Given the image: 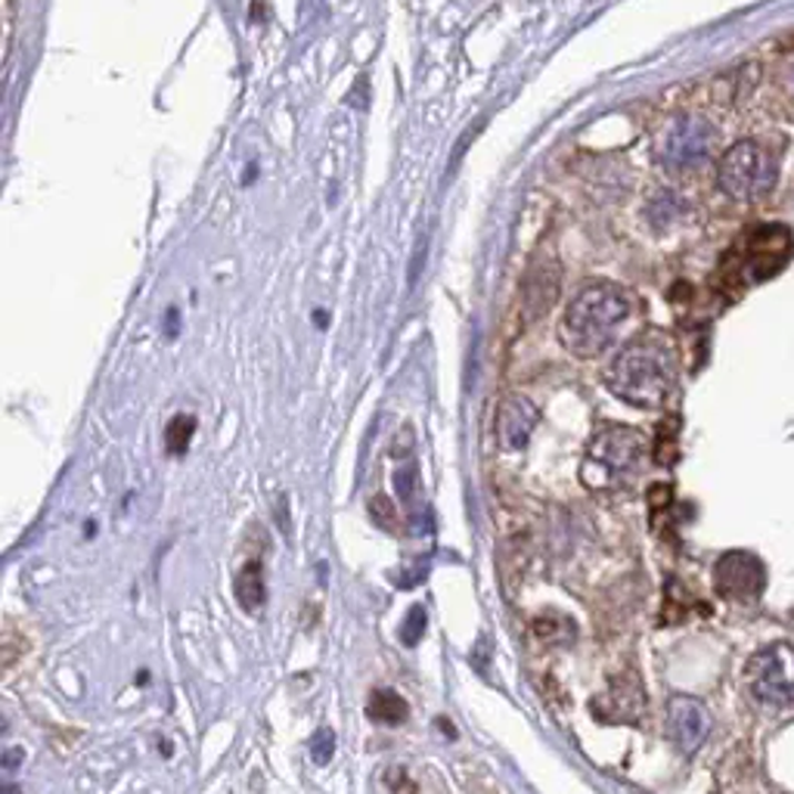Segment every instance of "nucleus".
<instances>
[{"mask_svg":"<svg viewBox=\"0 0 794 794\" xmlns=\"http://www.w3.org/2000/svg\"><path fill=\"white\" fill-rule=\"evenodd\" d=\"M556 298H559V264L543 258L535 261L525 276V286H521L525 320H540L543 314H550Z\"/></svg>","mask_w":794,"mask_h":794,"instance_id":"obj_11","label":"nucleus"},{"mask_svg":"<svg viewBox=\"0 0 794 794\" xmlns=\"http://www.w3.org/2000/svg\"><path fill=\"white\" fill-rule=\"evenodd\" d=\"M7 794H19V792H16V788H10V792H7Z\"/></svg>","mask_w":794,"mask_h":794,"instance_id":"obj_21","label":"nucleus"},{"mask_svg":"<svg viewBox=\"0 0 794 794\" xmlns=\"http://www.w3.org/2000/svg\"><path fill=\"white\" fill-rule=\"evenodd\" d=\"M193 435H196V419L193 416H177V419H171L169 431H165V441H169V450L174 457H184L186 447L193 441Z\"/></svg>","mask_w":794,"mask_h":794,"instance_id":"obj_14","label":"nucleus"},{"mask_svg":"<svg viewBox=\"0 0 794 794\" xmlns=\"http://www.w3.org/2000/svg\"><path fill=\"white\" fill-rule=\"evenodd\" d=\"M714 590L730 602H757L766 590L764 562L745 550L723 552L714 566Z\"/></svg>","mask_w":794,"mask_h":794,"instance_id":"obj_8","label":"nucleus"},{"mask_svg":"<svg viewBox=\"0 0 794 794\" xmlns=\"http://www.w3.org/2000/svg\"><path fill=\"white\" fill-rule=\"evenodd\" d=\"M668 733L683 754H695L711 733V711L692 695H673L668 702Z\"/></svg>","mask_w":794,"mask_h":794,"instance_id":"obj_9","label":"nucleus"},{"mask_svg":"<svg viewBox=\"0 0 794 794\" xmlns=\"http://www.w3.org/2000/svg\"><path fill=\"white\" fill-rule=\"evenodd\" d=\"M535 633L540 637L543 642H568L574 640V624L568 621V618H547V614H540L535 621Z\"/></svg>","mask_w":794,"mask_h":794,"instance_id":"obj_15","label":"nucleus"},{"mask_svg":"<svg viewBox=\"0 0 794 794\" xmlns=\"http://www.w3.org/2000/svg\"><path fill=\"white\" fill-rule=\"evenodd\" d=\"M630 314H633L630 292L609 279H596V283H587L566 307L559 323V338L574 357L593 360L614 345Z\"/></svg>","mask_w":794,"mask_h":794,"instance_id":"obj_2","label":"nucleus"},{"mask_svg":"<svg viewBox=\"0 0 794 794\" xmlns=\"http://www.w3.org/2000/svg\"><path fill=\"white\" fill-rule=\"evenodd\" d=\"M333 754H336V733H333V730H317L314 739H311V757H314V764H329Z\"/></svg>","mask_w":794,"mask_h":794,"instance_id":"obj_19","label":"nucleus"},{"mask_svg":"<svg viewBox=\"0 0 794 794\" xmlns=\"http://www.w3.org/2000/svg\"><path fill=\"white\" fill-rule=\"evenodd\" d=\"M794 252V236L792 230L782 227V224H766V227H757L745 240V248L735 252V274H739V283H757V279H766L773 276L776 271H782Z\"/></svg>","mask_w":794,"mask_h":794,"instance_id":"obj_7","label":"nucleus"},{"mask_svg":"<svg viewBox=\"0 0 794 794\" xmlns=\"http://www.w3.org/2000/svg\"><path fill=\"white\" fill-rule=\"evenodd\" d=\"M395 488L400 503L416 506V497H419V478H416V469L413 466H404L395 472Z\"/></svg>","mask_w":794,"mask_h":794,"instance_id":"obj_18","label":"nucleus"},{"mask_svg":"<svg viewBox=\"0 0 794 794\" xmlns=\"http://www.w3.org/2000/svg\"><path fill=\"white\" fill-rule=\"evenodd\" d=\"M236 599L243 611H258L267 599V587H264V571L258 562H248L243 571L236 574Z\"/></svg>","mask_w":794,"mask_h":794,"instance_id":"obj_13","label":"nucleus"},{"mask_svg":"<svg viewBox=\"0 0 794 794\" xmlns=\"http://www.w3.org/2000/svg\"><path fill=\"white\" fill-rule=\"evenodd\" d=\"M605 385L630 407L658 410L668 404L676 385V348L661 333L633 338L605 369Z\"/></svg>","mask_w":794,"mask_h":794,"instance_id":"obj_1","label":"nucleus"},{"mask_svg":"<svg viewBox=\"0 0 794 794\" xmlns=\"http://www.w3.org/2000/svg\"><path fill=\"white\" fill-rule=\"evenodd\" d=\"M745 689L766 711L794 708V649L788 642L766 645L745 664Z\"/></svg>","mask_w":794,"mask_h":794,"instance_id":"obj_6","label":"nucleus"},{"mask_svg":"<svg viewBox=\"0 0 794 794\" xmlns=\"http://www.w3.org/2000/svg\"><path fill=\"white\" fill-rule=\"evenodd\" d=\"M367 714L369 720H376V723L397 726V723H404V720L410 717V704L404 702L395 689H379V692H373V699H369Z\"/></svg>","mask_w":794,"mask_h":794,"instance_id":"obj_12","label":"nucleus"},{"mask_svg":"<svg viewBox=\"0 0 794 794\" xmlns=\"http://www.w3.org/2000/svg\"><path fill=\"white\" fill-rule=\"evenodd\" d=\"M423 633H426V609L413 605L407 611V618H404V624H400V642L404 645H416V642L423 640Z\"/></svg>","mask_w":794,"mask_h":794,"instance_id":"obj_17","label":"nucleus"},{"mask_svg":"<svg viewBox=\"0 0 794 794\" xmlns=\"http://www.w3.org/2000/svg\"><path fill=\"white\" fill-rule=\"evenodd\" d=\"M717 128L699 115H673L661 124L655 138V155L661 169L673 174L702 171L717 153Z\"/></svg>","mask_w":794,"mask_h":794,"instance_id":"obj_4","label":"nucleus"},{"mask_svg":"<svg viewBox=\"0 0 794 794\" xmlns=\"http://www.w3.org/2000/svg\"><path fill=\"white\" fill-rule=\"evenodd\" d=\"M649 441L640 431L624 426L602 428L590 441V450L583 457L581 478L590 490H618L630 478H637L642 459H645Z\"/></svg>","mask_w":794,"mask_h":794,"instance_id":"obj_3","label":"nucleus"},{"mask_svg":"<svg viewBox=\"0 0 794 794\" xmlns=\"http://www.w3.org/2000/svg\"><path fill=\"white\" fill-rule=\"evenodd\" d=\"M540 426V410L531 397L506 395L497 407V441L506 454H519L521 447H528L531 435Z\"/></svg>","mask_w":794,"mask_h":794,"instance_id":"obj_10","label":"nucleus"},{"mask_svg":"<svg viewBox=\"0 0 794 794\" xmlns=\"http://www.w3.org/2000/svg\"><path fill=\"white\" fill-rule=\"evenodd\" d=\"M776 159L757 140H739L717 162V186L735 202H757L776 186Z\"/></svg>","mask_w":794,"mask_h":794,"instance_id":"obj_5","label":"nucleus"},{"mask_svg":"<svg viewBox=\"0 0 794 794\" xmlns=\"http://www.w3.org/2000/svg\"><path fill=\"white\" fill-rule=\"evenodd\" d=\"M438 726H441V730H444V733H447V735H457V730H454V726L447 723V717H441V723H438Z\"/></svg>","mask_w":794,"mask_h":794,"instance_id":"obj_20","label":"nucleus"},{"mask_svg":"<svg viewBox=\"0 0 794 794\" xmlns=\"http://www.w3.org/2000/svg\"><path fill=\"white\" fill-rule=\"evenodd\" d=\"M369 516H373V521H376L383 531H395L397 528V506L391 503V497H385V493H376V497L369 500Z\"/></svg>","mask_w":794,"mask_h":794,"instance_id":"obj_16","label":"nucleus"}]
</instances>
